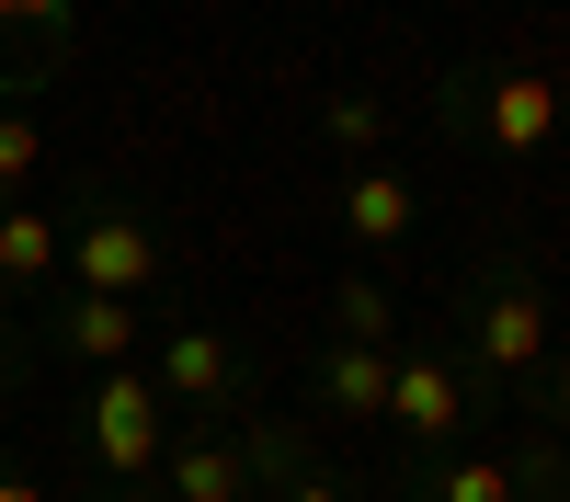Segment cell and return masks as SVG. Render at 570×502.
<instances>
[{
	"instance_id": "cell-13",
	"label": "cell",
	"mask_w": 570,
	"mask_h": 502,
	"mask_svg": "<svg viewBox=\"0 0 570 502\" xmlns=\"http://www.w3.org/2000/svg\"><path fill=\"white\" fill-rule=\"evenodd\" d=\"M331 343H400V308H389L376 274H343V286H331Z\"/></svg>"
},
{
	"instance_id": "cell-22",
	"label": "cell",
	"mask_w": 570,
	"mask_h": 502,
	"mask_svg": "<svg viewBox=\"0 0 570 502\" xmlns=\"http://www.w3.org/2000/svg\"><path fill=\"white\" fill-rule=\"evenodd\" d=\"M548 502H570V480H559V491H548Z\"/></svg>"
},
{
	"instance_id": "cell-6",
	"label": "cell",
	"mask_w": 570,
	"mask_h": 502,
	"mask_svg": "<svg viewBox=\"0 0 570 502\" xmlns=\"http://www.w3.org/2000/svg\"><path fill=\"white\" fill-rule=\"evenodd\" d=\"M149 388H160L171 411H195V423H240V411H252V365H240V343H228V332L183 319V332H160Z\"/></svg>"
},
{
	"instance_id": "cell-4",
	"label": "cell",
	"mask_w": 570,
	"mask_h": 502,
	"mask_svg": "<svg viewBox=\"0 0 570 502\" xmlns=\"http://www.w3.org/2000/svg\"><path fill=\"white\" fill-rule=\"evenodd\" d=\"M58 240H69V274H80V297H149L160 286V228L137 217V206H80V217H58Z\"/></svg>"
},
{
	"instance_id": "cell-12",
	"label": "cell",
	"mask_w": 570,
	"mask_h": 502,
	"mask_svg": "<svg viewBox=\"0 0 570 502\" xmlns=\"http://www.w3.org/2000/svg\"><path fill=\"white\" fill-rule=\"evenodd\" d=\"M58 263H69L58 217H35V206H0V286H12V297H35V286H58Z\"/></svg>"
},
{
	"instance_id": "cell-10",
	"label": "cell",
	"mask_w": 570,
	"mask_h": 502,
	"mask_svg": "<svg viewBox=\"0 0 570 502\" xmlns=\"http://www.w3.org/2000/svg\"><path fill=\"white\" fill-rule=\"evenodd\" d=\"M411 502H525L502 469V445H445V456H411Z\"/></svg>"
},
{
	"instance_id": "cell-11",
	"label": "cell",
	"mask_w": 570,
	"mask_h": 502,
	"mask_svg": "<svg viewBox=\"0 0 570 502\" xmlns=\"http://www.w3.org/2000/svg\"><path fill=\"white\" fill-rule=\"evenodd\" d=\"M46 332H58V354L91 365V377H104V365H137V308L126 297H69Z\"/></svg>"
},
{
	"instance_id": "cell-1",
	"label": "cell",
	"mask_w": 570,
	"mask_h": 502,
	"mask_svg": "<svg viewBox=\"0 0 570 502\" xmlns=\"http://www.w3.org/2000/svg\"><path fill=\"white\" fill-rule=\"evenodd\" d=\"M559 354V308H548V274L537 263H513V252H491L480 263V286H468V365L456 377L480 388V400H502V388H537V365Z\"/></svg>"
},
{
	"instance_id": "cell-5",
	"label": "cell",
	"mask_w": 570,
	"mask_h": 502,
	"mask_svg": "<svg viewBox=\"0 0 570 502\" xmlns=\"http://www.w3.org/2000/svg\"><path fill=\"white\" fill-rule=\"evenodd\" d=\"M91 456H104V480H149L171 456V400L149 388V365H104L91 377Z\"/></svg>"
},
{
	"instance_id": "cell-18",
	"label": "cell",
	"mask_w": 570,
	"mask_h": 502,
	"mask_svg": "<svg viewBox=\"0 0 570 502\" xmlns=\"http://www.w3.org/2000/svg\"><path fill=\"white\" fill-rule=\"evenodd\" d=\"M537 400H548V423H559V434H570V343H559V354H548V365H537Z\"/></svg>"
},
{
	"instance_id": "cell-3",
	"label": "cell",
	"mask_w": 570,
	"mask_h": 502,
	"mask_svg": "<svg viewBox=\"0 0 570 502\" xmlns=\"http://www.w3.org/2000/svg\"><path fill=\"white\" fill-rule=\"evenodd\" d=\"M285 469H297V434H274V423L228 434V423H206V434H183V445L160 456V491H171V502H252V491L285 480Z\"/></svg>"
},
{
	"instance_id": "cell-7",
	"label": "cell",
	"mask_w": 570,
	"mask_h": 502,
	"mask_svg": "<svg viewBox=\"0 0 570 502\" xmlns=\"http://www.w3.org/2000/svg\"><path fill=\"white\" fill-rule=\"evenodd\" d=\"M468 411H480V388H468L434 343H400V354H389V411H376V423H400L411 456H445V445L468 434Z\"/></svg>"
},
{
	"instance_id": "cell-2",
	"label": "cell",
	"mask_w": 570,
	"mask_h": 502,
	"mask_svg": "<svg viewBox=\"0 0 570 502\" xmlns=\"http://www.w3.org/2000/svg\"><path fill=\"white\" fill-rule=\"evenodd\" d=\"M445 104H456V126L480 137L491 160H548V149H559V80H548V69H525V58L468 69Z\"/></svg>"
},
{
	"instance_id": "cell-20",
	"label": "cell",
	"mask_w": 570,
	"mask_h": 502,
	"mask_svg": "<svg viewBox=\"0 0 570 502\" xmlns=\"http://www.w3.org/2000/svg\"><path fill=\"white\" fill-rule=\"evenodd\" d=\"M0 502H46V491H35V480L12 469V456H0Z\"/></svg>"
},
{
	"instance_id": "cell-16",
	"label": "cell",
	"mask_w": 570,
	"mask_h": 502,
	"mask_svg": "<svg viewBox=\"0 0 570 502\" xmlns=\"http://www.w3.org/2000/svg\"><path fill=\"white\" fill-rule=\"evenodd\" d=\"M502 469H513V491H525V502H548V491L570 480V456H559V434H525V445H502Z\"/></svg>"
},
{
	"instance_id": "cell-17",
	"label": "cell",
	"mask_w": 570,
	"mask_h": 502,
	"mask_svg": "<svg viewBox=\"0 0 570 502\" xmlns=\"http://www.w3.org/2000/svg\"><path fill=\"white\" fill-rule=\"evenodd\" d=\"M274 502H354V480H343V469H308V456H297V469L274 480Z\"/></svg>"
},
{
	"instance_id": "cell-14",
	"label": "cell",
	"mask_w": 570,
	"mask_h": 502,
	"mask_svg": "<svg viewBox=\"0 0 570 502\" xmlns=\"http://www.w3.org/2000/svg\"><path fill=\"white\" fill-rule=\"evenodd\" d=\"M320 137H331L343 160H365L376 137H389V104H376V91H331V104H320Z\"/></svg>"
},
{
	"instance_id": "cell-21",
	"label": "cell",
	"mask_w": 570,
	"mask_h": 502,
	"mask_svg": "<svg viewBox=\"0 0 570 502\" xmlns=\"http://www.w3.org/2000/svg\"><path fill=\"white\" fill-rule=\"evenodd\" d=\"M559 137H570V80H559Z\"/></svg>"
},
{
	"instance_id": "cell-15",
	"label": "cell",
	"mask_w": 570,
	"mask_h": 502,
	"mask_svg": "<svg viewBox=\"0 0 570 502\" xmlns=\"http://www.w3.org/2000/svg\"><path fill=\"white\" fill-rule=\"evenodd\" d=\"M35 160H46V126H35V104H0V206H23Z\"/></svg>"
},
{
	"instance_id": "cell-8",
	"label": "cell",
	"mask_w": 570,
	"mask_h": 502,
	"mask_svg": "<svg viewBox=\"0 0 570 502\" xmlns=\"http://www.w3.org/2000/svg\"><path fill=\"white\" fill-rule=\"evenodd\" d=\"M411 217H422V183H411V171H389V160L343 171V240L389 252V240H411Z\"/></svg>"
},
{
	"instance_id": "cell-9",
	"label": "cell",
	"mask_w": 570,
	"mask_h": 502,
	"mask_svg": "<svg viewBox=\"0 0 570 502\" xmlns=\"http://www.w3.org/2000/svg\"><path fill=\"white\" fill-rule=\"evenodd\" d=\"M389 354L400 343H331L320 354V411H331V423H376V411H389Z\"/></svg>"
},
{
	"instance_id": "cell-19",
	"label": "cell",
	"mask_w": 570,
	"mask_h": 502,
	"mask_svg": "<svg viewBox=\"0 0 570 502\" xmlns=\"http://www.w3.org/2000/svg\"><path fill=\"white\" fill-rule=\"evenodd\" d=\"M69 12V0H0V35H12V23H58Z\"/></svg>"
}]
</instances>
